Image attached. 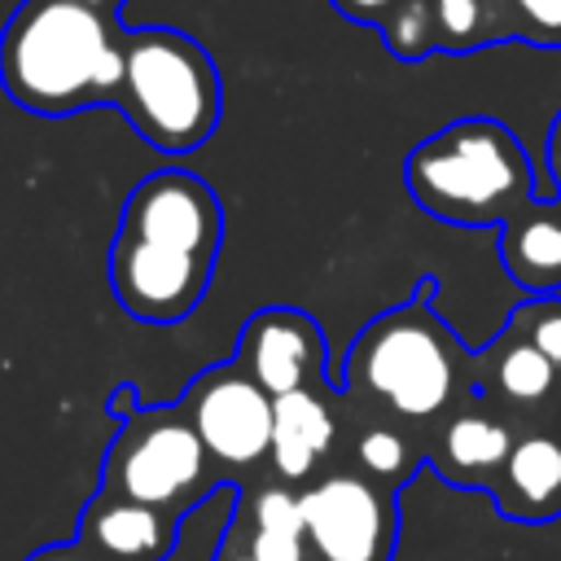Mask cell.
<instances>
[{"label":"cell","instance_id":"14","mask_svg":"<svg viewBox=\"0 0 561 561\" xmlns=\"http://www.w3.org/2000/svg\"><path fill=\"white\" fill-rule=\"evenodd\" d=\"M513 522L561 517V421H526L486 491Z\"/></svg>","mask_w":561,"mask_h":561},{"label":"cell","instance_id":"1","mask_svg":"<svg viewBox=\"0 0 561 561\" xmlns=\"http://www.w3.org/2000/svg\"><path fill=\"white\" fill-rule=\"evenodd\" d=\"M430 289L434 280L425 276L408 302L364 324L342 364V386L355 408L394 416L421 434L478 394L473 351H465L456 329L430 307Z\"/></svg>","mask_w":561,"mask_h":561},{"label":"cell","instance_id":"21","mask_svg":"<svg viewBox=\"0 0 561 561\" xmlns=\"http://www.w3.org/2000/svg\"><path fill=\"white\" fill-rule=\"evenodd\" d=\"M386 48L399 61H421L430 53H438V22H434V0H399L386 22L377 26Z\"/></svg>","mask_w":561,"mask_h":561},{"label":"cell","instance_id":"2","mask_svg":"<svg viewBox=\"0 0 561 561\" xmlns=\"http://www.w3.org/2000/svg\"><path fill=\"white\" fill-rule=\"evenodd\" d=\"M123 26L79 0H22L0 31V88L13 105L61 118L123 92Z\"/></svg>","mask_w":561,"mask_h":561},{"label":"cell","instance_id":"18","mask_svg":"<svg viewBox=\"0 0 561 561\" xmlns=\"http://www.w3.org/2000/svg\"><path fill=\"white\" fill-rule=\"evenodd\" d=\"M500 263L530 294L561 289V202H526L500 224Z\"/></svg>","mask_w":561,"mask_h":561},{"label":"cell","instance_id":"5","mask_svg":"<svg viewBox=\"0 0 561 561\" xmlns=\"http://www.w3.org/2000/svg\"><path fill=\"white\" fill-rule=\"evenodd\" d=\"M224 482L228 473L210 460L180 403L140 408L123 416L101 469V491L136 504H153L171 517L202 504Z\"/></svg>","mask_w":561,"mask_h":561},{"label":"cell","instance_id":"11","mask_svg":"<svg viewBox=\"0 0 561 561\" xmlns=\"http://www.w3.org/2000/svg\"><path fill=\"white\" fill-rule=\"evenodd\" d=\"M232 359L276 399L302 386H320L324 333L302 307H263L245 320Z\"/></svg>","mask_w":561,"mask_h":561},{"label":"cell","instance_id":"9","mask_svg":"<svg viewBox=\"0 0 561 561\" xmlns=\"http://www.w3.org/2000/svg\"><path fill=\"white\" fill-rule=\"evenodd\" d=\"M118 232H131L140 241H158V245H175L202 259H219V241H224V206L215 197V188L184 171V167H167L145 175L118 215Z\"/></svg>","mask_w":561,"mask_h":561},{"label":"cell","instance_id":"8","mask_svg":"<svg viewBox=\"0 0 561 561\" xmlns=\"http://www.w3.org/2000/svg\"><path fill=\"white\" fill-rule=\"evenodd\" d=\"M215 259L140 241L131 232H114L110 245V289L127 316L140 324H180L210 289Z\"/></svg>","mask_w":561,"mask_h":561},{"label":"cell","instance_id":"20","mask_svg":"<svg viewBox=\"0 0 561 561\" xmlns=\"http://www.w3.org/2000/svg\"><path fill=\"white\" fill-rule=\"evenodd\" d=\"M495 35L561 48V0H491Z\"/></svg>","mask_w":561,"mask_h":561},{"label":"cell","instance_id":"3","mask_svg":"<svg viewBox=\"0 0 561 561\" xmlns=\"http://www.w3.org/2000/svg\"><path fill=\"white\" fill-rule=\"evenodd\" d=\"M403 184L430 219L456 228H500L535 202L526 145L486 114L456 118L425 136L403 162Z\"/></svg>","mask_w":561,"mask_h":561},{"label":"cell","instance_id":"4","mask_svg":"<svg viewBox=\"0 0 561 561\" xmlns=\"http://www.w3.org/2000/svg\"><path fill=\"white\" fill-rule=\"evenodd\" d=\"M118 110L145 145L162 153H193L219 127V70L193 35L175 26H136L123 35Z\"/></svg>","mask_w":561,"mask_h":561},{"label":"cell","instance_id":"16","mask_svg":"<svg viewBox=\"0 0 561 561\" xmlns=\"http://www.w3.org/2000/svg\"><path fill=\"white\" fill-rule=\"evenodd\" d=\"M175 522L153 504L96 491L79 513L75 543L96 561H167L175 552Z\"/></svg>","mask_w":561,"mask_h":561},{"label":"cell","instance_id":"17","mask_svg":"<svg viewBox=\"0 0 561 561\" xmlns=\"http://www.w3.org/2000/svg\"><path fill=\"white\" fill-rule=\"evenodd\" d=\"M346 465L359 469L364 478L399 491L425 465V434L394 416L364 412L346 399Z\"/></svg>","mask_w":561,"mask_h":561},{"label":"cell","instance_id":"23","mask_svg":"<svg viewBox=\"0 0 561 561\" xmlns=\"http://www.w3.org/2000/svg\"><path fill=\"white\" fill-rule=\"evenodd\" d=\"M342 18H351V22H368V26H381L386 22V13L399 4V0H329Z\"/></svg>","mask_w":561,"mask_h":561},{"label":"cell","instance_id":"19","mask_svg":"<svg viewBox=\"0 0 561 561\" xmlns=\"http://www.w3.org/2000/svg\"><path fill=\"white\" fill-rule=\"evenodd\" d=\"M434 22H438V53H473L500 39L491 0H434Z\"/></svg>","mask_w":561,"mask_h":561},{"label":"cell","instance_id":"13","mask_svg":"<svg viewBox=\"0 0 561 561\" xmlns=\"http://www.w3.org/2000/svg\"><path fill=\"white\" fill-rule=\"evenodd\" d=\"M557 364L535 351L513 324H504L482 351H473V381L486 403H495L517 425L526 421H552L557 399Z\"/></svg>","mask_w":561,"mask_h":561},{"label":"cell","instance_id":"25","mask_svg":"<svg viewBox=\"0 0 561 561\" xmlns=\"http://www.w3.org/2000/svg\"><path fill=\"white\" fill-rule=\"evenodd\" d=\"M548 167H552V180L561 188V110L552 118V131H548Z\"/></svg>","mask_w":561,"mask_h":561},{"label":"cell","instance_id":"24","mask_svg":"<svg viewBox=\"0 0 561 561\" xmlns=\"http://www.w3.org/2000/svg\"><path fill=\"white\" fill-rule=\"evenodd\" d=\"M26 561H96V557L83 552L79 543H48V548H35Z\"/></svg>","mask_w":561,"mask_h":561},{"label":"cell","instance_id":"10","mask_svg":"<svg viewBox=\"0 0 561 561\" xmlns=\"http://www.w3.org/2000/svg\"><path fill=\"white\" fill-rule=\"evenodd\" d=\"M342 403L346 399L329 394L324 381L272 399V447H267V465H272L276 482L302 491L307 482H316L320 473L333 469L329 460L346 443V412H342Z\"/></svg>","mask_w":561,"mask_h":561},{"label":"cell","instance_id":"7","mask_svg":"<svg viewBox=\"0 0 561 561\" xmlns=\"http://www.w3.org/2000/svg\"><path fill=\"white\" fill-rule=\"evenodd\" d=\"M180 412L197 430L210 460L228 473V482L250 486L272 447V394L237 359H228L202 368L188 381Z\"/></svg>","mask_w":561,"mask_h":561},{"label":"cell","instance_id":"6","mask_svg":"<svg viewBox=\"0 0 561 561\" xmlns=\"http://www.w3.org/2000/svg\"><path fill=\"white\" fill-rule=\"evenodd\" d=\"M307 561H390L399 539L394 491L351 465H333L298 491Z\"/></svg>","mask_w":561,"mask_h":561},{"label":"cell","instance_id":"22","mask_svg":"<svg viewBox=\"0 0 561 561\" xmlns=\"http://www.w3.org/2000/svg\"><path fill=\"white\" fill-rule=\"evenodd\" d=\"M508 324H513L535 351H543V355L561 368V294H530L526 302L513 307Z\"/></svg>","mask_w":561,"mask_h":561},{"label":"cell","instance_id":"27","mask_svg":"<svg viewBox=\"0 0 561 561\" xmlns=\"http://www.w3.org/2000/svg\"><path fill=\"white\" fill-rule=\"evenodd\" d=\"M552 421H561V373H557V399H552Z\"/></svg>","mask_w":561,"mask_h":561},{"label":"cell","instance_id":"26","mask_svg":"<svg viewBox=\"0 0 561 561\" xmlns=\"http://www.w3.org/2000/svg\"><path fill=\"white\" fill-rule=\"evenodd\" d=\"M79 4H88V9H96V13H105V18H118V9H123L127 0H79Z\"/></svg>","mask_w":561,"mask_h":561},{"label":"cell","instance_id":"15","mask_svg":"<svg viewBox=\"0 0 561 561\" xmlns=\"http://www.w3.org/2000/svg\"><path fill=\"white\" fill-rule=\"evenodd\" d=\"M215 561H307L298 491L276 478L241 486L237 517L224 530Z\"/></svg>","mask_w":561,"mask_h":561},{"label":"cell","instance_id":"12","mask_svg":"<svg viewBox=\"0 0 561 561\" xmlns=\"http://www.w3.org/2000/svg\"><path fill=\"white\" fill-rule=\"evenodd\" d=\"M513 438L517 421L473 394L425 430V465L456 491H491Z\"/></svg>","mask_w":561,"mask_h":561}]
</instances>
